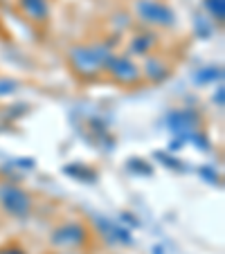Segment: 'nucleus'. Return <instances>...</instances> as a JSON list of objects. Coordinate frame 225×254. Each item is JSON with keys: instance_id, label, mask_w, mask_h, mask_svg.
<instances>
[{"instance_id": "obj_1", "label": "nucleus", "mask_w": 225, "mask_h": 254, "mask_svg": "<svg viewBox=\"0 0 225 254\" xmlns=\"http://www.w3.org/2000/svg\"><path fill=\"white\" fill-rule=\"evenodd\" d=\"M113 50L106 43H77L68 50V61L72 72L81 79H97L104 74Z\"/></svg>"}, {"instance_id": "obj_2", "label": "nucleus", "mask_w": 225, "mask_h": 254, "mask_svg": "<svg viewBox=\"0 0 225 254\" xmlns=\"http://www.w3.org/2000/svg\"><path fill=\"white\" fill-rule=\"evenodd\" d=\"M135 18L149 29H171L176 25V11L164 0H135Z\"/></svg>"}, {"instance_id": "obj_3", "label": "nucleus", "mask_w": 225, "mask_h": 254, "mask_svg": "<svg viewBox=\"0 0 225 254\" xmlns=\"http://www.w3.org/2000/svg\"><path fill=\"white\" fill-rule=\"evenodd\" d=\"M90 241V230L81 221L59 223L48 236V245L52 250H83Z\"/></svg>"}, {"instance_id": "obj_4", "label": "nucleus", "mask_w": 225, "mask_h": 254, "mask_svg": "<svg viewBox=\"0 0 225 254\" xmlns=\"http://www.w3.org/2000/svg\"><path fill=\"white\" fill-rule=\"evenodd\" d=\"M0 209L11 218H27L34 209V198L27 189H23L16 183H0Z\"/></svg>"}, {"instance_id": "obj_5", "label": "nucleus", "mask_w": 225, "mask_h": 254, "mask_svg": "<svg viewBox=\"0 0 225 254\" xmlns=\"http://www.w3.org/2000/svg\"><path fill=\"white\" fill-rule=\"evenodd\" d=\"M104 74H108L110 81L120 83V86H138V83H142V70H140V65L133 61V57H129V54H110L108 63H106V70Z\"/></svg>"}, {"instance_id": "obj_6", "label": "nucleus", "mask_w": 225, "mask_h": 254, "mask_svg": "<svg viewBox=\"0 0 225 254\" xmlns=\"http://www.w3.org/2000/svg\"><path fill=\"white\" fill-rule=\"evenodd\" d=\"M142 70V79H149L151 83H160L169 77V65L162 61L160 54H149L144 57V65L140 67Z\"/></svg>"}, {"instance_id": "obj_7", "label": "nucleus", "mask_w": 225, "mask_h": 254, "mask_svg": "<svg viewBox=\"0 0 225 254\" xmlns=\"http://www.w3.org/2000/svg\"><path fill=\"white\" fill-rule=\"evenodd\" d=\"M155 45H158V36L153 32H140L135 36H131L129 54H133V57H149V54H155Z\"/></svg>"}, {"instance_id": "obj_8", "label": "nucleus", "mask_w": 225, "mask_h": 254, "mask_svg": "<svg viewBox=\"0 0 225 254\" xmlns=\"http://www.w3.org/2000/svg\"><path fill=\"white\" fill-rule=\"evenodd\" d=\"M20 11L34 23H45L50 16V5L48 0H18Z\"/></svg>"}, {"instance_id": "obj_9", "label": "nucleus", "mask_w": 225, "mask_h": 254, "mask_svg": "<svg viewBox=\"0 0 225 254\" xmlns=\"http://www.w3.org/2000/svg\"><path fill=\"white\" fill-rule=\"evenodd\" d=\"M205 5H207V9H210V14H212V18L214 20H223V16H225V7H223V0H205Z\"/></svg>"}, {"instance_id": "obj_10", "label": "nucleus", "mask_w": 225, "mask_h": 254, "mask_svg": "<svg viewBox=\"0 0 225 254\" xmlns=\"http://www.w3.org/2000/svg\"><path fill=\"white\" fill-rule=\"evenodd\" d=\"M0 254H25V250L20 245H5L0 248Z\"/></svg>"}, {"instance_id": "obj_11", "label": "nucleus", "mask_w": 225, "mask_h": 254, "mask_svg": "<svg viewBox=\"0 0 225 254\" xmlns=\"http://www.w3.org/2000/svg\"><path fill=\"white\" fill-rule=\"evenodd\" d=\"M52 254H83L81 250H54Z\"/></svg>"}]
</instances>
